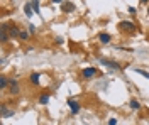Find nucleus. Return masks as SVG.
<instances>
[{"instance_id": "obj_2", "label": "nucleus", "mask_w": 149, "mask_h": 125, "mask_svg": "<svg viewBox=\"0 0 149 125\" xmlns=\"http://www.w3.org/2000/svg\"><path fill=\"white\" fill-rule=\"evenodd\" d=\"M9 93L10 95H14V96H17L19 93H20V85H19V81L17 79H14V78H10V83H9Z\"/></svg>"}, {"instance_id": "obj_5", "label": "nucleus", "mask_w": 149, "mask_h": 125, "mask_svg": "<svg viewBox=\"0 0 149 125\" xmlns=\"http://www.w3.org/2000/svg\"><path fill=\"white\" fill-rule=\"evenodd\" d=\"M68 106L71 108V113H73V115H78V113H80V108H81V106H80V103H78L76 100L70 98V100H68Z\"/></svg>"}, {"instance_id": "obj_13", "label": "nucleus", "mask_w": 149, "mask_h": 125, "mask_svg": "<svg viewBox=\"0 0 149 125\" xmlns=\"http://www.w3.org/2000/svg\"><path fill=\"white\" fill-rule=\"evenodd\" d=\"M49 98H51V95L49 93H42V95H39V105H47L49 103Z\"/></svg>"}, {"instance_id": "obj_22", "label": "nucleus", "mask_w": 149, "mask_h": 125, "mask_svg": "<svg viewBox=\"0 0 149 125\" xmlns=\"http://www.w3.org/2000/svg\"><path fill=\"white\" fill-rule=\"evenodd\" d=\"M65 0H51V3H63Z\"/></svg>"}, {"instance_id": "obj_14", "label": "nucleus", "mask_w": 149, "mask_h": 125, "mask_svg": "<svg viewBox=\"0 0 149 125\" xmlns=\"http://www.w3.org/2000/svg\"><path fill=\"white\" fill-rule=\"evenodd\" d=\"M29 37H31V32L26 29H20V32H19V39L22 41V42H26V41H29Z\"/></svg>"}, {"instance_id": "obj_24", "label": "nucleus", "mask_w": 149, "mask_h": 125, "mask_svg": "<svg viewBox=\"0 0 149 125\" xmlns=\"http://www.w3.org/2000/svg\"><path fill=\"white\" fill-rule=\"evenodd\" d=\"M139 2H141V5H148L149 3V0H139Z\"/></svg>"}, {"instance_id": "obj_15", "label": "nucleus", "mask_w": 149, "mask_h": 125, "mask_svg": "<svg viewBox=\"0 0 149 125\" xmlns=\"http://www.w3.org/2000/svg\"><path fill=\"white\" fill-rule=\"evenodd\" d=\"M129 106L132 108V110H139V108H141V103L136 100V98H132V100L129 102Z\"/></svg>"}, {"instance_id": "obj_3", "label": "nucleus", "mask_w": 149, "mask_h": 125, "mask_svg": "<svg viewBox=\"0 0 149 125\" xmlns=\"http://www.w3.org/2000/svg\"><path fill=\"white\" fill-rule=\"evenodd\" d=\"M97 75H98V69H97V68H85V69H81V76H83L85 79L95 78Z\"/></svg>"}, {"instance_id": "obj_8", "label": "nucleus", "mask_w": 149, "mask_h": 125, "mask_svg": "<svg viewBox=\"0 0 149 125\" xmlns=\"http://www.w3.org/2000/svg\"><path fill=\"white\" fill-rule=\"evenodd\" d=\"M12 115H14V110L9 108L5 103H2V118H9V117H12Z\"/></svg>"}, {"instance_id": "obj_18", "label": "nucleus", "mask_w": 149, "mask_h": 125, "mask_svg": "<svg viewBox=\"0 0 149 125\" xmlns=\"http://www.w3.org/2000/svg\"><path fill=\"white\" fill-rule=\"evenodd\" d=\"M136 71H137L139 75H142L144 78H148V79H149V73H148V71H144V69H136Z\"/></svg>"}, {"instance_id": "obj_12", "label": "nucleus", "mask_w": 149, "mask_h": 125, "mask_svg": "<svg viewBox=\"0 0 149 125\" xmlns=\"http://www.w3.org/2000/svg\"><path fill=\"white\" fill-rule=\"evenodd\" d=\"M9 83H10V79L5 76V75L0 76V90H7V88H9Z\"/></svg>"}, {"instance_id": "obj_21", "label": "nucleus", "mask_w": 149, "mask_h": 125, "mask_svg": "<svg viewBox=\"0 0 149 125\" xmlns=\"http://www.w3.org/2000/svg\"><path fill=\"white\" fill-rule=\"evenodd\" d=\"M29 32H31V34H36V27H34V26H31V27H29Z\"/></svg>"}, {"instance_id": "obj_16", "label": "nucleus", "mask_w": 149, "mask_h": 125, "mask_svg": "<svg viewBox=\"0 0 149 125\" xmlns=\"http://www.w3.org/2000/svg\"><path fill=\"white\" fill-rule=\"evenodd\" d=\"M24 12H26V15H27V17H31V15L34 14V9H32V5H31V3H26V7H24Z\"/></svg>"}, {"instance_id": "obj_9", "label": "nucleus", "mask_w": 149, "mask_h": 125, "mask_svg": "<svg viewBox=\"0 0 149 125\" xmlns=\"http://www.w3.org/2000/svg\"><path fill=\"white\" fill-rule=\"evenodd\" d=\"M39 81H41V75H39V73H32V75L29 76V83H31L32 86H39Z\"/></svg>"}, {"instance_id": "obj_6", "label": "nucleus", "mask_w": 149, "mask_h": 125, "mask_svg": "<svg viewBox=\"0 0 149 125\" xmlns=\"http://www.w3.org/2000/svg\"><path fill=\"white\" fill-rule=\"evenodd\" d=\"M7 30H9V36L12 39L19 37V32H20V29H19L15 24H12V22H10V24H7Z\"/></svg>"}, {"instance_id": "obj_25", "label": "nucleus", "mask_w": 149, "mask_h": 125, "mask_svg": "<svg viewBox=\"0 0 149 125\" xmlns=\"http://www.w3.org/2000/svg\"><path fill=\"white\" fill-rule=\"evenodd\" d=\"M148 14H149V7H148Z\"/></svg>"}, {"instance_id": "obj_23", "label": "nucleus", "mask_w": 149, "mask_h": 125, "mask_svg": "<svg viewBox=\"0 0 149 125\" xmlns=\"http://www.w3.org/2000/svg\"><path fill=\"white\" fill-rule=\"evenodd\" d=\"M56 44H63V39H61V37H56Z\"/></svg>"}, {"instance_id": "obj_1", "label": "nucleus", "mask_w": 149, "mask_h": 125, "mask_svg": "<svg viewBox=\"0 0 149 125\" xmlns=\"http://www.w3.org/2000/svg\"><path fill=\"white\" fill-rule=\"evenodd\" d=\"M117 27H119L120 32H125V34H134V32L137 30L136 24H134V22H129V20H120Z\"/></svg>"}, {"instance_id": "obj_20", "label": "nucleus", "mask_w": 149, "mask_h": 125, "mask_svg": "<svg viewBox=\"0 0 149 125\" xmlns=\"http://www.w3.org/2000/svg\"><path fill=\"white\" fill-rule=\"evenodd\" d=\"M109 125H117V120H115V118H110V120H109Z\"/></svg>"}, {"instance_id": "obj_10", "label": "nucleus", "mask_w": 149, "mask_h": 125, "mask_svg": "<svg viewBox=\"0 0 149 125\" xmlns=\"http://www.w3.org/2000/svg\"><path fill=\"white\" fill-rule=\"evenodd\" d=\"M98 41H100L102 44H109V42L112 41V36L107 34V32H100V34H98Z\"/></svg>"}, {"instance_id": "obj_19", "label": "nucleus", "mask_w": 149, "mask_h": 125, "mask_svg": "<svg viewBox=\"0 0 149 125\" xmlns=\"http://www.w3.org/2000/svg\"><path fill=\"white\" fill-rule=\"evenodd\" d=\"M129 14H132V15H136V14H137V9H136V7H129Z\"/></svg>"}, {"instance_id": "obj_7", "label": "nucleus", "mask_w": 149, "mask_h": 125, "mask_svg": "<svg viewBox=\"0 0 149 125\" xmlns=\"http://www.w3.org/2000/svg\"><path fill=\"white\" fill-rule=\"evenodd\" d=\"M74 9H76V7H74L73 2H63V3H61V10H63L65 14H71V12H74Z\"/></svg>"}, {"instance_id": "obj_4", "label": "nucleus", "mask_w": 149, "mask_h": 125, "mask_svg": "<svg viewBox=\"0 0 149 125\" xmlns=\"http://www.w3.org/2000/svg\"><path fill=\"white\" fill-rule=\"evenodd\" d=\"M9 30H7V24L3 22L2 24V30H0V41H2V44H7L9 42Z\"/></svg>"}, {"instance_id": "obj_11", "label": "nucleus", "mask_w": 149, "mask_h": 125, "mask_svg": "<svg viewBox=\"0 0 149 125\" xmlns=\"http://www.w3.org/2000/svg\"><path fill=\"white\" fill-rule=\"evenodd\" d=\"M100 63H102V64H105V66L112 68V69H119V68H120V64H119V63H113V61H109V59H100Z\"/></svg>"}, {"instance_id": "obj_17", "label": "nucleus", "mask_w": 149, "mask_h": 125, "mask_svg": "<svg viewBox=\"0 0 149 125\" xmlns=\"http://www.w3.org/2000/svg\"><path fill=\"white\" fill-rule=\"evenodd\" d=\"M31 5H32V9H34V12H36V14H39V12H41V9H39V0H31Z\"/></svg>"}]
</instances>
